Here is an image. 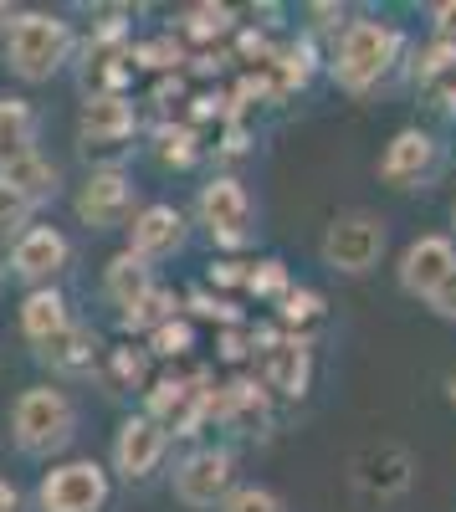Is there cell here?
<instances>
[{"instance_id":"6da1fadb","label":"cell","mask_w":456,"mask_h":512,"mask_svg":"<svg viewBox=\"0 0 456 512\" xmlns=\"http://www.w3.org/2000/svg\"><path fill=\"white\" fill-rule=\"evenodd\" d=\"M77 431V410L62 390L52 384H36V390H21L16 410H11V436L26 456H52L72 441Z\"/></svg>"},{"instance_id":"7a4b0ae2","label":"cell","mask_w":456,"mask_h":512,"mask_svg":"<svg viewBox=\"0 0 456 512\" xmlns=\"http://www.w3.org/2000/svg\"><path fill=\"white\" fill-rule=\"evenodd\" d=\"M400 52V31L385 26V21H354L344 26L339 36V52H334V82L344 93H364V88H375V82L390 72Z\"/></svg>"},{"instance_id":"3957f363","label":"cell","mask_w":456,"mask_h":512,"mask_svg":"<svg viewBox=\"0 0 456 512\" xmlns=\"http://www.w3.org/2000/svg\"><path fill=\"white\" fill-rule=\"evenodd\" d=\"M72 52V31L67 21L57 16H16L11 31H6V67L21 77V82H47Z\"/></svg>"},{"instance_id":"277c9868","label":"cell","mask_w":456,"mask_h":512,"mask_svg":"<svg viewBox=\"0 0 456 512\" xmlns=\"http://www.w3.org/2000/svg\"><path fill=\"white\" fill-rule=\"evenodd\" d=\"M41 512H98L108 502V472L98 461H67L41 477Z\"/></svg>"},{"instance_id":"5b68a950","label":"cell","mask_w":456,"mask_h":512,"mask_svg":"<svg viewBox=\"0 0 456 512\" xmlns=\"http://www.w3.org/2000/svg\"><path fill=\"white\" fill-rule=\"evenodd\" d=\"M385 256V226L375 216H339L334 226H328L323 236V262L334 267V272H369Z\"/></svg>"},{"instance_id":"8992f818","label":"cell","mask_w":456,"mask_h":512,"mask_svg":"<svg viewBox=\"0 0 456 512\" xmlns=\"http://www.w3.org/2000/svg\"><path fill=\"white\" fill-rule=\"evenodd\" d=\"M349 482L364 497H400L410 482H416V456L405 446H364L349 461Z\"/></svg>"},{"instance_id":"52a82bcc","label":"cell","mask_w":456,"mask_h":512,"mask_svg":"<svg viewBox=\"0 0 456 512\" xmlns=\"http://www.w3.org/2000/svg\"><path fill=\"white\" fill-rule=\"evenodd\" d=\"M200 221L221 246L252 241V195L241 190V180H211L200 190Z\"/></svg>"},{"instance_id":"ba28073f","label":"cell","mask_w":456,"mask_h":512,"mask_svg":"<svg viewBox=\"0 0 456 512\" xmlns=\"http://www.w3.org/2000/svg\"><path fill=\"white\" fill-rule=\"evenodd\" d=\"M134 210V180L123 169H98V175L77 190V216L93 231H113L123 226V216Z\"/></svg>"},{"instance_id":"9c48e42d","label":"cell","mask_w":456,"mask_h":512,"mask_svg":"<svg viewBox=\"0 0 456 512\" xmlns=\"http://www.w3.org/2000/svg\"><path fill=\"white\" fill-rule=\"evenodd\" d=\"M226 492H231V451L205 446L175 472V497L185 507H216L226 502Z\"/></svg>"},{"instance_id":"30bf717a","label":"cell","mask_w":456,"mask_h":512,"mask_svg":"<svg viewBox=\"0 0 456 512\" xmlns=\"http://www.w3.org/2000/svg\"><path fill=\"white\" fill-rule=\"evenodd\" d=\"M164 446H170V431L164 425H154L149 415H134L118 425V441H113V466L129 482H144L154 466L164 461Z\"/></svg>"},{"instance_id":"8fae6325","label":"cell","mask_w":456,"mask_h":512,"mask_svg":"<svg viewBox=\"0 0 456 512\" xmlns=\"http://www.w3.org/2000/svg\"><path fill=\"white\" fill-rule=\"evenodd\" d=\"M252 344H262V379L298 400L308 390V338H277L272 328H262L252 333Z\"/></svg>"},{"instance_id":"7c38bea8","label":"cell","mask_w":456,"mask_h":512,"mask_svg":"<svg viewBox=\"0 0 456 512\" xmlns=\"http://www.w3.org/2000/svg\"><path fill=\"white\" fill-rule=\"evenodd\" d=\"M77 134H82V149H88V154L118 149L123 139L134 134V108H129V98H118V93H93L88 103H82Z\"/></svg>"},{"instance_id":"4fadbf2b","label":"cell","mask_w":456,"mask_h":512,"mask_svg":"<svg viewBox=\"0 0 456 512\" xmlns=\"http://www.w3.org/2000/svg\"><path fill=\"white\" fill-rule=\"evenodd\" d=\"M451 267H456V246L446 236H421V241H410V251L400 256V287L410 297H431Z\"/></svg>"},{"instance_id":"5bb4252c","label":"cell","mask_w":456,"mask_h":512,"mask_svg":"<svg viewBox=\"0 0 456 512\" xmlns=\"http://www.w3.org/2000/svg\"><path fill=\"white\" fill-rule=\"evenodd\" d=\"M62 267H67V236L52 231V226L26 231V236L16 241V251H11V272H16L21 282H36V287L52 282Z\"/></svg>"},{"instance_id":"9a60e30c","label":"cell","mask_w":456,"mask_h":512,"mask_svg":"<svg viewBox=\"0 0 456 512\" xmlns=\"http://www.w3.org/2000/svg\"><path fill=\"white\" fill-rule=\"evenodd\" d=\"M180 241H185V216L175 205H149L129 226V251L139 256V262H159V256L180 251Z\"/></svg>"},{"instance_id":"2e32d148","label":"cell","mask_w":456,"mask_h":512,"mask_svg":"<svg viewBox=\"0 0 456 512\" xmlns=\"http://www.w3.org/2000/svg\"><path fill=\"white\" fill-rule=\"evenodd\" d=\"M431 164H436L431 134H421V128H405V134H395V144H390L385 159H380V180H385V185H410V180H421Z\"/></svg>"},{"instance_id":"e0dca14e","label":"cell","mask_w":456,"mask_h":512,"mask_svg":"<svg viewBox=\"0 0 456 512\" xmlns=\"http://www.w3.org/2000/svg\"><path fill=\"white\" fill-rule=\"evenodd\" d=\"M0 185H11L26 205H41V200L57 195L62 175H57V164H47V159L31 149V154H21V159H11L6 169H0Z\"/></svg>"},{"instance_id":"ac0fdd59","label":"cell","mask_w":456,"mask_h":512,"mask_svg":"<svg viewBox=\"0 0 456 512\" xmlns=\"http://www.w3.org/2000/svg\"><path fill=\"white\" fill-rule=\"evenodd\" d=\"M36 354L47 359L52 369H62V374H88L93 359H98V338H93V328L67 323V328H62L57 338H47V344H41Z\"/></svg>"},{"instance_id":"d6986e66","label":"cell","mask_w":456,"mask_h":512,"mask_svg":"<svg viewBox=\"0 0 456 512\" xmlns=\"http://www.w3.org/2000/svg\"><path fill=\"white\" fill-rule=\"evenodd\" d=\"M21 328L31 344H47V338H57L67 328V297L57 287H36L26 303H21Z\"/></svg>"},{"instance_id":"ffe728a7","label":"cell","mask_w":456,"mask_h":512,"mask_svg":"<svg viewBox=\"0 0 456 512\" xmlns=\"http://www.w3.org/2000/svg\"><path fill=\"white\" fill-rule=\"evenodd\" d=\"M36 144V113L26 98H0V169H6L11 159L31 154Z\"/></svg>"},{"instance_id":"44dd1931","label":"cell","mask_w":456,"mask_h":512,"mask_svg":"<svg viewBox=\"0 0 456 512\" xmlns=\"http://www.w3.org/2000/svg\"><path fill=\"white\" fill-rule=\"evenodd\" d=\"M216 415L246 436V431H257V425L267 420V395L257 390L252 379H236V384H226V395L216 400Z\"/></svg>"},{"instance_id":"7402d4cb","label":"cell","mask_w":456,"mask_h":512,"mask_svg":"<svg viewBox=\"0 0 456 512\" xmlns=\"http://www.w3.org/2000/svg\"><path fill=\"white\" fill-rule=\"evenodd\" d=\"M103 287H108L113 303L129 313L144 292H154V282H149V262H139L134 251H118L113 262H108V282H103Z\"/></svg>"},{"instance_id":"603a6c76","label":"cell","mask_w":456,"mask_h":512,"mask_svg":"<svg viewBox=\"0 0 456 512\" xmlns=\"http://www.w3.org/2000/svg\"><path fill=\"white\" fill-rule=\"evenodd\" d=\"M170 318H175V297L154 287V292H144V297H139V303H134L129 313H123V328H129V333H144V328H164Z\"/></svg>"},{"instance_id":"cb8c5ba5","label":"cell","mask_w":456,"mask_h":512,"mask_svg":"<svg viewBox=\"0 0 456 512\" xmlns=\"http://www.w3.org/2000/svg\"><path fill=\"white\" fill-rule=\"evenodd\" d=\"M221 512H287V507H282V497L267 492V487H236V492L221 502Z\"/></svg>"},{"instance_id":"d4e9b609","label":"cell","mask_w":456,"mask_h":512,"mask_svg":"<svg viewBox=\"0 0 456 512\" xmlns=\"http://www.w3.org/2000/svg\"><path fill=\"white\" fill-rule=\"evenodd\" d=\"M277 67H282V88H303L308 72H313V47H308V41L287 47V52L277 57Z\"/></svg>"},{"instance_id":"484cf974","label":"cell","mask_w":456,"mask_h":512,"mask_svg":"<svg viewBox=\"0 0 456 512\" xmlns=\"http://www.w3.org/2000/svg\"><path fill=\"white\" fill-rule=\"evenodd\" d=\"M318 318H323V297L318 292H287L282 297V323L303 328V323H318Z\"/></svg>"},{"instance_id":"4316f807","label":"cell","mask_w":456,"mask_h":512,"mask_svg":"<svg viewBox=\"0 0 456 512\" xmlns=\"http://www.w3.org/2000/svg\"><path fill=\"white\" fill-rule=\"evenodd\" d=\"M26 216H31V205H26L11 185H0V241H11V236L26 226Z\"/></svg>"},{"instance_id":"83f0119b","label":"cell","mask_w":456,"mask_h":512,"mask_svg":"<svg viewBox=\"0 0 456 512\" xmlns=\"http://www.w3.org/2000/svg\"><path fill=\"white\" fill-rule=\"evenodd\" d=\"M456 67V41H436V47H426L421 52V62H416V77L421 82H436L441 72H451Z\"/></svg>"},{"instance_id":"f1b7e54d","label":"cell","mask_w":456,"mask_h":512,"mask_svg":"<svg viewBox=\"0 0 456 512\" xmlns=\"http://www.w3.org/2000/svg\"><path fill=\"white\" fill-rule=\"evenodd\" d=\"M159 154H164V164H195V134H190V128H164V134H159Z\"/></svg>"},{"instance_id":"f546056e","label":"cell","mask_w":456,"mask_h":512,"mask_svg":"<svg viewBox=\"0 0 456 512\" xmlns=\"http://www.w3.org/2000/svg\"><path fill=\"white\" fill-rule=\"evenodd\" d=\"M241 282L252 287L257 297H277V292H287V267H282V262H262L257 272H246Z\"/></svg>"},{"instance_id":"4dcf8cb0","label":"cell","mask_w":456,"mask_h":512,"mask_svg":"<svg viewBox=\"0 0 456 512\" xmlns=\"http://www.w3.org/2000/svg\"><path fill=\"white\" fill-rule=\"evenodd\" d=\"M226 26H231V11L226 6H195L190 11V36H200V41L205 36H221Z\"/></svg>"},{"instance_id":"1f68e13d","label":"cell","mask_w":456,"mask_h":512,"mask_svg":"<svg viewBox=\"0 0 456 512\" xmlns=\"http://www.w3.org/2000/svg\"><path fill=\"white\" fill-rule=\"evenodd\" d=\"M190 349V323H180V318H170L164 328H154V354H185Z\"/></svg>"},{"instance_id":"d6a6232c","label":"cell","mask_w":456,"mask_h":512,"mask_svg":"<svg viewBox=\"0 0 456 512\" xmlns=\"http://www.w3.org/2000/svg\"><path fill=\"white\" fill-rule=\"evenodd\" d=\"M426 303H431V313H436V318L456 323V267H451V272L441 277V287H436V292L426 297Z\"/></svg>"},{"instance_id":"836d02e7","label":"cell","mask_w":456,"mask_h":512,"mask_svg":"<svg viewBox=\"0 0 456 512\" xmlns=\"http://www.w3.org/2000/svg\"><path fill=\"white\" fill-rule=\"evenodd\" d=\"M113 374H118L123 384H139V379H144V354H134V349H113Z\"/></svg>"},{"instance_id":"e575fe53","label":"cell","mask_w":456,"mask_h":512,"mask_svg":"<svg viewBox=\"0 0 456 512\" xmlns=\"http://www.w3.org/2000/svg\"><path fill=\"white\" fill-rule=\"evenodd\" d=\"M139 62L144 67H175L180 62V47H175V41H149V47L139 52Z\"/></svg>"},{"instance_id":"d590c367","label":"cell","mask_w":456,"mask_h":512,"mask_svg":"<svg viewBox=\"0 0 456 512\" xmlns=\"http://www.w3.org/2000/svg\"><path fill=\"white\" fill-rule=\"evenodd\" d=\"M195 313H200V318H221V323H236V308H231V303H211L205 292L195 297Z\"/></svg>"},{"instance_id":"8d00e7d4","label":"cell","mask_w":456,"mask_h":512,"mask_svg":"<svg viewBox=\"0 0 456 512\" xmlns=\"http://www.w3.org/2000/svg\"><path fill=\"white\" fill-rule=\"evenodd\" d=\"M436 26H441V41H456V0L436 6Z\"/></svg>"},{"instance_id":"74e56055","label":"cell","mask_w":456,"mask_h":512,"mask_svg":"<svg viewBox=\"0 0 456 512\" xmlns=\"http://www.w3.org/2000/svg\"><path fill=\"white\" fill-rule=\"evenodd\" d=\"M0 512H21V492L11 482H0Z\"/></svg>"},{"instance_id":"f35d334b","label":"cell","mask_w":456,"mask_h":512,"mask_svg":"<svg viewBox=\"0 0 456 512\" xmlns=\"http://www.w3.org/2000/svg\"><path fill=\"white\" fill-rule=\"evenodd\" d=\"M221 354H226V359H241V354H246L241 333H226V338H221Z\"/></svg>"},{"instance_id":"ab89813d","label":"cell","mask_w":456,"mask_h":512,"mask_svg":"<svg viewBox=\"0 0 456 512\" xmlns=\"http://www.w3.org/2000/svg\"><path fill=\"white\" fill-rule=\"evenodd\" d=\"M216 282H241V272H236V262H221V267H216Z\"/></svg>"},{"instance_id":"60d3db41","label":"cell","mask_w":456,"mask_h":512,"mask_svg":"<svg viewBox=\"0 0 456 512\" xmlns=\"http://www.w3.org/2000/svg\"><path fill=\"white\" fill-rule=\"evenodd\" d=\"M446 113H451V118H456V88H451V93H446Z\"/></svg>"},{"instance_id":"b9f144b4","label":"cell","mask_w":456,"mask_h":512,"mask_svg":"<svg viewBox=\"0 0 456 512\" xmlns=\"http://www.w3.org/2000/svg\"><path fill=\"white\" fill-rule=\"evenodd\" d=\"M451 405H456V374H451Z\"/></svg>"},{"instance_id":"7bdbcfd3","label":"cell","mask_w":456,"mask_h":512,"mask_svg":"<svg viewBox=\"0 0 456 512\" xmlns=\"http://www.w3.org/2000/svg\"><path fill=\"white\" fill-rule=\"evenodd\" d=\"M0 16H11V6H0Z\"/></svg>"},{"instance_id":"ee69618b","label":"cell","mask_w":456,"mask_h":512,"mask_svg":"<svg viewBox=\"0 0 456 512\" xmlns=\"http://www.w3.org/2000/svg\"><path fill=\"white\" fill-rule=\"evenodd\" d=\"M451 221H456V205H451Z\"/></svg>"}]
</instances>
